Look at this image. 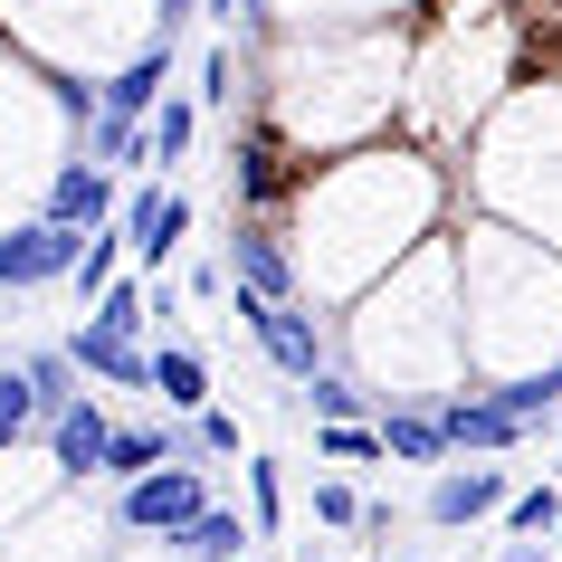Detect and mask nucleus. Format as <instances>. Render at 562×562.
<instances>
[{
  "label": "nucleus",
  "instance_id": "nucleus-11",
  "mask_svg": "<svg viewBox=\"0 0 562 562\" xmlns=\"http://www.w3.org/2000/svg\"><path fill=\"white\" fill-rule=\"evenodd\" d=\"M162 87H172V38H153L144 58L134 67H115V77H105V115H134V124H153V105H162Z\"/></svg>",
  "mask_w": 562,
  "mask_h": 562
},
{
  "label": "nucleus",
  "instance_id": "nucleus-31",
  "mask_svg": "<svg viewBox=\"0 0 562 562\" xmlns=\"http://www.w3.org/2000/svg\"><path fill=\"white\" fill-rule=\"evenodd\" d=\"M238 562H258V553H238Z\"/></svg>",
  "mask_w": 562,
  "mask_h": 562
},
{
  "label": "nucleus",
  "instance_id": "nucleus-25",
  "mask_svg": "<svg viewBox=\"0 0 562 562\" xmlns=\"http://www.w3.org/2000/svg\"><path fill=\"white\" fill-rule=\"evenodd\" d=\"M248 496H258V533L286 515V486H277V458H248Z\"/></svg>",
  "mask_w": 562,
  "mask_h": 562
},
{
  "label": "nucleus",
  "instance_id": "nucleus-4",
  "mask_svg": "<svg viewBox=\"0 0 562 562\" xmlns=\"http://www.w3.org/2000/svg\"><path fill=\"white\" fill-rule=\"evenodd\" d=\"M229 305H238V325L258 334V353L286 372V382H315L325 372V325L305 315V305H267V296H248V286H229Z\"/></svg>",
  "mask_w": 562,
  "mask_h": 562
},
{
  "label": "nucleus",
  "instance_id": "nucleus-17",
  "mask_svg": "<svg viewBox=\"0 0 562 562\" xmlns=\"http://www.w3.org/2000/svg\"><path fill=\"white\" fill-rule=\"evenodd\" d=\"M87 162H105V172H153V144L134 115H95L87 124Z\"/></svg>",
  "mask_w": 562,
  "mask_h": 562
},
{
  "label": "nucleus",
  "instance_id": "nucleus-10",
  "mask_svg": "<svg viewBox=\"0 0 562 562\" xmlns=\"http://www.w3.org/2000/svg\"><path fill=\"white\" fill-rule=\"evenodd\" d=\"M67 362H77L87 382H115V391H153V353L115 344L105 325H77V334H67Z\"/></svg>",
  "mask_w": 562,
  "mask_h": 562
},
{
  "label": "nucleus",
  "instance_id": "nucleus-3",
  "mask_svg": "<svg viewBox=\"0 0 562 562\" xmlns=\"http://www.w3.org/2000/svg\"><path fill=\"white\" fill-rule=\"evenodd\" d=\"M229 286H248V296L267 305H305V258L286 248V229H267V220H229Z\"/></svg>",
  "mask_w": 562,
  "mask_h": 562
},
{
  "label": "nucleus",
  "instance_id": "nucleus-24",
  "mask_svg": "<svg viewBox=\"0 0 562 562\" xmlns=\"http://www.w3.org/2000/svg\"><path fill=\"white\" fill-rule=\"evenodd\" d=\"M191 458H238V419L229 411H201V419H191Z\"/></svg>",
  "mask_w": 562,
  "mask_h": 562
},
{
  "label": "nucleus",
  "instance_id": "nucleus-23",
  "mask_svg": "<svg viewBox=\"0 0 562 562\" xmlns=\"http://www.w3.org/2000/svg\"><path fill=\"white\" fill-rule=\"evenodd\" d=\"M238 95V48L229 38H210V58H201V105H229Z\"/></svg>",
  "mask_w": 562,
  "mask_h": 562
},
{
  "label": "nucleus",
  "instance_id": "nucleus-19",
  "mask_svg": "<svg viewBox=\"0 0 562 562\" xmlns=\"http://www.w3.org/2000/svg\"><path fill=\"white\" fill-rule=\"evenodd\" d=\"M38 429H48V419H38V391H30V372H20V362H0V458H10L20 439H38Z\"/></svg>",
  "mask_w": 562,
  "mask_h": 562
},
{
  "label": "nucleus",
  "instance_id": "nucleus-13",
  "mask_svg": "<svg viewBox=\"0 0 562 562\" xmlns=\"http://www.w3.org/2000/svg\"><path fill=\"white\" fill-rule=\"evenodd\" d=\"M20 372H30V391H38V419H67L77 411V401H87V372H77V362H67V344H38V353H20ZM38 439H48V429H38Z\"/></svg>",
  "mask_w": 562,
  "mask_h": 562
},
{
  "label": "nucleus",
  "instance_id": "nucleus-6",
  "mask_svg": "<svg viewBox=\"0 0 562 562\" xmlns=\"http://www.w3.org/2000/svg\"><path fill=\"white\" fill-rule=\"evenodd\" d=\"M181 238H191V201L181 191H162V181H144V191H124V248L162 277V267L181 258Z\"/></svg>",
  "mask_w": 562,
  "mask_h": 562
},
{
  "label": "nucleus",
  "instance_id": "nucleus-7",
  "mask_svg": "<svg viewBox=\"0 0 562 562\" xmlns=\"http://www.w3.org/2000/svg\"><path fill=\"white\" fill-rule=\"evenodd\" d=\"M439 439H448V448H468V458H505V448H525L533 429L505 411L496 391H468V401H439Z\"/></svg>",
  "mask_w": 562,
  "mask_h": 562
},
{
  "label": "nucleus",
  "instance_id": "nucleus-29",
  "mask_svg": "<svg viewBox=\"0 0 562 562\" xmlns=\"http://www.w3.org/2000/svg\"><path fill=\"white\" fill-rule=\"evenodd\" d=\"M210 20H229V30H238V0H210Z\"/></svg>",
  "mask_w": 562,
  "mask_h": 562
},
{
  "label": "nucleus",
  "instance_id": "nucleus-9",
  "mask_svg": "<svg viewBox=\"0 0 562 562\" xmlns=\"http://www.w3.org/2000/svg\"><path fill=\"white\" fill-rule=\"evenodd\" d=\"M505 496H515V476L505 468H439L429 476V525H476V515H505Z\"/></svg>",
  "mask_w": 562,
  "mask_h": 562
},
{
  "label": "nucleus",
  "instance_id": "nucleus-2",
  "mask_svg": "<svg viewBox=\"0 0 562 562\" xmlns=\"http://www.w3.org/2000/svg\"><path fill=\"white\" fill-rule=\"evenodd\" d=\"M95 229H58V220H10L0 229V286L10 296H30V286H67L77 258H87Z\"/></svg>",
  "mask_w": 562,
  "mask_h": 562
},
{
  "label": "nucleus",
  "instance_id": "nucleus-27",
  "mask_svg": "<svg viewBox=\"0 0 562 562\" xmlns=\"http://www.w3.org/2000/svg\"><path fill=\"white\" fill-rule=\"evenodd\" d=\"M201 0H153V38H181V20H191Z\"/></svg>",
  "mask_w": 562,
  "mask_h": 562
},
{
  "label": "nucleus",
  "instance_id": "nucleus-20",
  "mask_svg": "<svg viewBox=\"0 0 562 562\" xmlns=\"http://www.w3.org/2000/svg\"><path fill=\"white\" fill-rule=\"evenodd\" d=\"M305 411L334 419V429H353V419L372 411V382H353V372H315V382H305Z\"/></svg>",
  "mask_w": 562,
  "mask_h": 562
},
{
  "label": "nucleus",
  "instance_id": "nucleus-26",
  "mask_svg": "<svg viewBox=\"0 0 562 562\" xmlns=\"http://www.w3.org/2000/svg\"><path fill=\"white\" fill-rule=\"evenodd\" d=\"M315 515H325V525H362V496L344 476H325V486H315Z\"/></svg>",
  "mask_w": 562,
  "mask_h": 562
},
{
  "label": "nucleus",
  "instance_id": "nucleus-5",
  "mask_svg": "<svg viewBox=\"0 0 562 562\" xmlns=\"http://www.w3.org/2000/svg\"><path fill=\"white\" fill-rule=\"evenodd\" d=\"M38 220H58V229H105V220H124V191H115L105 162L67 153L58 172H48V191H38Z\"/></svg>",
  "mask_w": 562,
  "mask_h": 562
},
{
  "label": "nucleus",
  "instance_id": "nucleus-12",
  "mask_svg": "<svg viewBox=\"0 0 562 562\" xmlns=\"http://www.w3.org/2000/svg\"><path fill=\"white\" fill-rule=\"evenodd\" d=\"M153 401L201 419V411H210V362L191 353V344H153Z\"/></svg>",
  "mask_w": 562,
  "mask_h": 562
},
{
  "label": "nucleus",
  "instance_id": "nucleus-15",
  "mask_svg": "<svg viewBox=\"0 0 562 562\" xmlns=\"http://www.w3.org/2000/svg\"><path fill=\"white\" fill-rule=\"evenodd\" d=\"M382 458H401V468H439V458H448L439 411H382Z\"/></svg>",
  "mask_w": 562,
  "mask_h": 562
},
{
  "label": "nucleus",
  "instance_id": "nucleus-21",
  "mask_svg": "<svg viewBox=\"0 0 562 562\" xmlns=\"http://www.w3.org/2000/svg\"><path fill=\"white\" fill-rule=\"evenodd\" d=\"M562 525V486H515L505 496V533L515 543H533V533H553Z\"/></svg>",
  "mask_w": 562,
  "mask_h": 562
},
{
  "label": "nucleus",
  "instance_id": "nucleus-30",
  "mask_svg": "<svg viewBox=\"0 0 562 562\" xmlns=\"http://www.w3.org/2000/svg\"><path fill=\"white\" fill-rule=\"evenodd\" d=\"M553 553H562V525H553Z\"/></svg>",
  "mask_w": 562,
  "mask_h": 562
},
{
  "label": "nucleus",
  "instance_id": "nucleus-8",
  "mask_svg": "<svg viewBox=\"0 0 562 562\" xmlns=\"http://www.w3.org/2000/svg\"><path fill=\"white\" fill-rule=\"evenodd\" d=\"M105 448H115V419H105V401H77L67 419H48V468L67 476V486H87V476H105Z\"/></svg>",
  "mask_w": 562,
  "mask_h": 562
},
{
  "label": "nucleus",
  "instance_id": "nucleus-18",
  "mask_svg": "<svg viewBox=\"0 0 562 562\" xmlns=\"http://www.w3.org/2000/svg\"><path fill=\"white\" fill-rule=\"evenodd\" d=\"M124 258H134V248H124V220H105V229L87 238V258H77V277H67V296H77V305H95L105 286H115V267H124Z\"/></svg>",
  "mask_w": 562,
  "mask_h": 562
},
{
  "label": "nucleus",
  "instance_id": "nucleus-1",
  "mask_svg": "<svg viewBox=\"0 0 562 562\" xmlns=\"http://www.w3.org/2000/svg\"><path fill=\"white\" fill-rule=\"evenodd\" d=\"M201 515H210V476L191 468V458L134 476V486L115 496V525H124V533H162V543H172L181 525H201Z\"/></svg>",
  "mask_w": 562,
  "mask_h": 562
},
{
  "label": "nucleus",
  "instance_id": "nucleus-14",
  "mask_svg": "<svg viewBox=\"0 0 562 562\" xmlns=\"http://www.w3.org/2000/svg\"><path fill=\"white\" fill-rule=\"evenodd\" d=\"M248 543H258V525H238L229 505H210L201 525H181V533H172V553H181V562H238Z\"/></svg>",
  "mask_w": 562,
  "mask_h": 562
},
{
  "label": "nucleus",
  "instance_id": "nucleus-22",
  "mask_svg": "<svg viewBox=\"0 0 562 562\" xmlns=\"http://www.w3.org/2000/svg\"><path fill=\"white\" fill-rule=\"evenodd\" d=\"M315 458H334V468H372L382 458V429H334V419H315Z\"/></svg>",
  "mask_w": 562,
  "mask_h": 562
},
{
  "label": "nucleus",
  "instance_id": "nucleus-28",
  "mask_svg": "<svg viewBox=\"0 0 562 562\" xmlns=\"http://www.w3.org/2000/svg\"><path fill=\"white\" fill-rule=\"evenodd\" d=\"M496 562H543V543H505V553Z\"/></svg>",
  "mask_w": 562,
  "mask_h": 562
},
{
  "label": "nucleus",
  "instance_id": "nucleus-16",
  "mask_svg": "<svg viewBox=\"0 0 562 562\" xmlns=\"http://www.w3.org/2000/svg\"><path fill=\"white\" fill-rule=\"evenodd\" d=\"M144 144H153V172H172L181 153L201 144V95H162V105H153V124H144Z\"/></svg>",
  "mask_w": 562,
  "mask_h": 562
}]
</instances>
